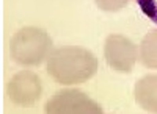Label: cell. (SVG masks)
I'll list each match as a JSON object with an SVG mask.
<instances>
[{
	"label": "cell",
	"instance_id": "3",
	"mask_svg": "<svg viewBox=\"0 0 157 114\" xmlns=\"http://www.w3.org/2000/svg\"><path fill=\"white\" fill-rule=\"evenodd\" d=\"M44 111L50 112V114H55V112H61V114H66V112H104L102 106L99 103H96L91 97H88L86 94L80 92V91H75V89H64L60 91L57 94H54L47 103L44 105Z\"/></svg>",
	"mask_w": 157,
	"mask_h": 114
},
{
	"label": "cell",
	"instance_id": "7",
	"mask_svg": "<svg viewBox=\"0 0 157 114\" xmlns=\"http://www.w3.org/2000/svg\"><path fill=\"white\" fill-rule=\"evenodd\" d=\"M140 58L141 62L149 69H157V30L146 33L140 44Z\"/></svg>",
	"mask_w": 157,
	"mask_h": 114
},
{
	"label": "cell",
	"instance_id": "6",
	"mask_svg": "<svg viewBox=\"0 0 157 114\" xmlns=\"http://www.w3.org/2000/svg\"><path fill=\"white\" fill-rule=\"evenodd\" d=\"M134 97L140 108L149 112H157V75H145L135 83Z\"/></svg>",
	"mask_w": 157,
	"mask_h": 114
},
{
	"label": "cell",
	"instance_id": "1",
	"mask_svg": "<svg viewBox=\"0 0 157 114\" xmlns=\"http://www.w3.org/2000/svg\"><path fill=\"white\" fill-rule=\"evenodd\" d=\"M98 70V59L90 50L77 45L60 47L47 59V73L60 84H80Z\"/></svg>",
	"mask_w": 157,
	"mask_h": 114
},
{
	"label": "cell",
	"instance_id": "2",
	"mask_svg": "<svg viewBox=\"0 0 157 114\" xmlns=\"http://www.w3.org/2000/svg\"><path fill=\"white\" fill-rule=\"evenodd\" d=\"M52 48L50 36L36 27L21 28L11 39L10 52L16 62L24 66H39Z\"/></svg>",
	"mask_w": 157,
	"mask_h": 114
},
{
	"label": "cell",
	"instance_id": "4",
	"mask_svg": "<svg viewBox=\"0 0 157 114\" xmlns=\"http://www.w3.org/2000/svg\"><path fill=\"white\" fill-rule=\"evenodd\" d=\"M43 86L41 80L35 72L22 70L17 72L6 84V94L10 100L17 106L29 108L36 105V102L41 97Z\"/></svg>",
	"mask_w": 157,
	"mask_h": 114
},
{
	"label": "cell",
	"instance_id": "8",
	"mask_svg": "<svg viewBox=\"0 0 157 114\" xmlns=\"http://www.w3.org/2000/svg\"><path fill=\"white\" fill-rule=\"evenodd\" d=\"M137 3L143 14L157 25V0H137Z\"/></svg>",
	"mask_w": 157,
	"mask_h": 114
},
{
	"label": "cell",
	"instance_id": "9",
	"mask_svg": "<svg viewBox=\"0 0 157 114\" xmlns=\"http://www.w3.org/2000/svg\"><path fill=\"white\" fill-rule=\"evenodd\" d=\"M94 2L102 11L113 12V11H118V9L124 8L129 3V0H94Z\"/></svg>",
	"mask_w": 157,
	"mask_h": 114
},
{
	"label": "cell",
	"instance_id": "5",
	"mask_svg": "<svg viewBox=\"0 0 157 114\" xmlns=\"http://www.w3.org/2000/svg\"><path fill=\"white\" fill-rule=\"evenodd\" d=\"M104 56L113 70L130 72L135 66L137 47L123 34H110L104 44Z\"/></svg>",
	"mask_w": 157,
	"mask_h": 114
}]
</instances>
